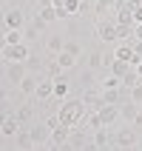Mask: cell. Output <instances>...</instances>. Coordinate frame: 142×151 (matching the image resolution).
<instances>
[{
    "instance_id": "cell-1",
    "label": "cell",
    "mask_w": 142,
    "mask_h": 151,
    "mask_svg": "<svg viewBox=\"0 0 142 151\" xmlns=\"http://www.w3.org/2000/svg\"><path fill=\"white\" fill-rule=\"evenodd\" d=\"M85 109H88V106H85L83 100H66L63 103V106H60V120H63V123H68V126H77V123H80V117H83L85 114Z\"/></svg>"
},
{
    "instance_id": "cell-2",
    "label": "cell",
    "mask_w": 142,
    "mask_h": 151,
    "mask_svg": "<svg viewBox=\"0 0 142 151\" xmlns=\"http://www.w3.org/2000/svg\"><path fill=\"white\" fill-rule=\"evenodd\" d=\"M29 74V68H26V60H14V63H6V83L11 86H20Z\"/></svg>"
},
{
    "instance_id": "cell-3",
    "label": "cell",
    "mask_w": 142,
    "mask_h": 151,
    "mask_svg": "<svg viewBox=\"0 0 142 151\" xmlns=\"http://www.w3.org/2000/svg\"><path fill=\"white\" fill-rule=\"evenodd\" d=\"M71 128H74V126H68V123H60V126L51 131L49 145H51V148H68V137H71Z\"/></svg>"
},
{
    "instance_id": "cell-4",
    "label": "cell",
    "mask_w": 142,
    "mask_h": 151,
    "mask_svg": "<svg viewBox=\"0 0 142 151\" xmlns=\"http://www.w3.org/2000/svg\"><path fill=\"white\" fill-rule=\"evenodd\" d=\"M29 49H26V43H3V60L6 63H14V60H29Z\"/></svg>"
},
{
    "instance_id": "cell-5",
    "label": "cell",
    "mask_w": 142,
    "mask_h": 151,
    "mask_svg": "<svg viewBox=\"0 0 142 151\" xmlns=\"http://www.w3.org/2000/svg\"><path fill=\"white\" fill-rule=\"evenodd\" d=\"M97 37L102 43H117V20H100L97 23Z\"/></svg>"
},
{
    "instance_id": "cell-6",
    "label": "cell",
    "mask_w": 142,
    "mask_h": 151,
    "mask_svg": "<svg viewBox=\"0 0 142 151\" xmlns=\"http://www.w3.org/2000/svg\"><path fill=\"white\" fill-rule=\"evenodd\" d=\"M3 26H6V29H26V14H23V9H9L6 17H3Z\"/></svg>"
},
{
    "instance_id": "cell-7",
    "label": "cell",
    "mask_w": 142,
    "mask_h": 151,
    "mask_svg": "<svg viewBox=\"0 0 142 151\" xmlns=\"http://www.w3.org/2000/svg\"><path fill=\"white\" fill-rule=\"evenodd\" d=\"M97 114H100L102 126H111V123L119 120V106H114V103H102L100 109H97Z\"/></svg>"
},
{
    "instance_id": "cell-8",
    "label": "cell",
    "mask_w": 142,
    "mask_h": 151,
    "mask_svg": "<svg viewBox=\"0 0 142 151\" xmlns=\"http://www.w3.org/2000/svg\"><path fill=\"white\" fill-rule=\"evenodd\" d=\"M20 128H23V123H20V120L14 117V114H3V128H0V131H3V137H17L20 134Z\"/></svg>"
},
{
    "instance_id": "cell-9",
    "label": "cell",
    "mask_w": 142,
    "mask_h": 151,
    "mask_svg": "<svg viewBox=\"0 0 142 151\" xmlns=\"http://www.w3.org/2000/svg\"><path fill=\"white\" fill-rule=\"evenodd\" d=\"M54 97V80H40V86H37V91H34V100L37 103H46V100H51Z\"/></svg>"
},
{
    "instance_id": "cell-10",
    "label": "cell",
    "mask_w": 142,
    "mask_h": 151,
    "mask_svg": "<svg viewBox=\"0 0 142 151\" xmlns=\"http://www.w3.org/2000/svg\"><path fill=\"white\" fill-rule=\"evenodd\" d=\"M83 103H85V106H88V109H100L102 103H105V97H102V91H97V88H91V86H85Z\"/></svg>"
},
{
    "instance_id": "cell-11",
    "label": "cell",
    "mask_w": 142,
    "mask_h": 151,
    "mask_svg": "<svg viewBox=\"0 0 142 151\" xmlns=\"http://www.w3.org/2000/svg\"><path fill=\"white\" fill-rule=\"evenodd\" d=\"M136 114H139V106H136L134 100H128V103H119V117L128 120V123H134Z\"/></svg>"
},
{
    "instance_id": "cell-12",
    "label": "cell",
    "mask_w": 142,
    "mask_h": 151,
    "mask_svg": "<svg viewBox=\"0 0 142 151\" xmlns=\"http://www.w3.org/2000/svg\"><path fill=\"white\" fill-rule=\"evenodd\" d=\"M111 143H114V140H111V134H108V126H102V128L94 131V148H108Z\"/></svg>"
},
{
    "instance_id": "cell-13",
    "label": "cell",
    "mask_w": 142,
    "mask_h": 151,
    "mask_svg": "<svg viewBox=\"0 0 142 151\" xmlns=\"http://www.w3.org/2000/svg\"><path fill=\"white\" fill-rule=\"evenodd\" d=\"M117 145H119V148H134V145H136V134L131 131V128L119 131V134H117Z\"/></svg>"
},
{
    "instance_id": "cell-14",
    "label": "cell",
    "mask_w": 142,
    "mask_h": 151,
    "mask_svg": "<svg viewBox=\"0 0 142 151\" xmlns=\"http://www.w3.org/2000/svg\"><path fill=\"white\" fill-rule=\"evenodd\" d=\"M88 145V140H85V131L83 128H71V137H68V148H85Z\"/></svg>"
},
{
    "instance_id": "cell-15",
    "label": "cell",
    "mask_w": 142,
    "mask_h": 151,
    "mask_svg": "<svg viewBox=\"0 0 142 151\" xmlns=\"http://www.w3.org/2000/svg\"><path fill=\"white\" fill-rule=\"evenodd\" d=\"M54 80V97L57 100H66V94H68V80L63 74H57V77H51Z\"/></svg>"
},
{
    "instance_id": "cell-16",
    "label": "cell",
    "mask_w": 142,
    "mask_h": 151,
    "mask_svg": "<svg viewBox=\"0 0 142 151\" xmlns=\"http://www.w3.org/2000/svg\"><path fill=\"white\" fill-rule=\"evenodd\" d=\"M108 68H111V74H117V77H125V74H128V71H131L134 66H131L128 60H119V57H117V60H114V63H111Z\"/></svg>"
},
{
    "instance_id": "cell-17",
    "label": "cell",
    "mask_w": 142,
    "mask_h": 151,
    "mask_svg": "<svg viewBox=\"0 0 142 151\" xmlns=\"http://www.w3.org/2000/svg\"><path fill=\"white\" fill-rule=\"evenodd\" d=\"M37 86H40V77H34V74H26V80H23L20 86H17V88H20L23 94H34V91H37Z\"/></svg>"
},
{
    "instance_id": "cell-18",
    "label": "cell",
    "mask_w": 142,
    "mask_h": 151,
    "mask_svg": "<svg viewBox=\"0 0 142 151\" xmlns=\"http://www.w3.org/2000/svg\"><path fill=\"white\" fill-rule=\"evenodd\" d=\"M139 83H142V77H139V71H136V68H131V71L122 77V88H128V91H131L134 86H139Z\"/></svg>"
},
{
    "instance_id": "cell-19",
    "label": "cell",
    "mask_w": 142,
    "mask_h": 151,
    "mask_svg": "<svg viewBox=\"0 0 142 151\" xmlns=\"http://www.w3.org/2000/svg\"><path fill=\"white\" fill-rule=\"evenodd\" d=\"M37 14H40L46 23H51V20H60V9L57 6H43V9H37Z\"/></svg>"
},
{
    "instance_id": "cell-20",
    "label": "cell",
    "mask_w": 142,
    "mask_h": 151,
    "mask_svg": "<svg viewBox=\"0 0 142 151\" xmlns=\"http://www.w3.org/2000/svg\"><path fill=\"white\" fill-rule=\"evenodd\" d=\"M17 148H34L31 131H23V128H20V134H17Z\"/></svg>"
},
{
    "instance_id": "cell-21",
    "label": "cell",
    "mask_w": 142,
    "mask_h": 151,
    "mask_svg": "<svg viewBox=\"0 0 142 151\" xmlns=\"http://www.w3.org/2000/svg\"><path fill=\"white\" fill-rule=\"evenodd\" d=\"M102 97H105V103L119 106V100H122V88H102Z\"/></svg>"
},
{
    "instance_id": "cell-22",
    "label": "cell",
    "mask_w": 142,
    "mask_h": 151,
    "mask_svg": "<svg viewBox=\"0 0 142 151\" xmlns=\"http://www.w3.org/2000/svg\"><path fill=\"white\" fill-rule=\"evenodd\" d=\"M63 46H66V40H63V37H49V43H46V49H49L51 54H60V51H63Z\"/></svg>"
},
{
    "instance_id": "cell-23",
    "label": "cell",
    "mask_w": 142,
    "mask_h": 151,
    "mask_svg": "<svg viewBox=\"0 0 142 151\" xmlns=\"http://www.w3.org/2000/svg\"><path fill=\"white\" fill-rule=\"evenodd\" d=\"M57 60H60V66H63V68H71V66H77V60H80V57L68 54V51H60V54H57Z\"/></svg>"
},
{
    "instance_id": "cell-24",
    "label": "cell",
    "mask_w": 142,
    "mask_h": 151,
    "mask_svg": "<svg viewBox=\"0 0 142 151\" xmlns=\"http://www.w3.org/2000/svg\"><path fill=\"white\" fill-rule=\"evenodd\" d=\"M14 117L20 120V123H29V120L34 117V111H31V106H20V109L14 111Z\"/></svg>"
},
{
    "instance_id": "cell-25",
    "label": "cell",
    "mask_w": 142,
    "mask_h": 151,
    "mask_svg": "<svg viewBox=\"0 0 142 151\" xmlns=\"http://www.w3.org/2000/svg\"><path fill=\"white\" fill-rule=\"evenodd\" d=\"M88 66H91V68L105 66V54H100V51H91V54H88Z\"/></svg>"
},
{
    "instance_id": "cell-26",
    "label": "cell",
    "mask_w": 142,
    "mask_h": 151,
    "mask_svg": "<svg viewBox=\"0 0 142 151\" xmlns=\"http://www.w3.org/2000/svg\"><path fill=\"white\" fill-rule=\"evenodd\" d=\"M63 51H68V54H74V57H80V54H83V49H80V43H74V40H66Z\"/></svg>"
},
{
    "instance_id": "cell-27",
    "label": "cell",
    "mask_w": 142,
    "mask_h": 151,
    "mask_svg": "<svg viewBox=\"0 0 142 151\" xmlns=\"http://www.w3.org/2000/svg\"><path fill=\"white\" fill-rule=\"evenodd\" d=\"M114 3H117V0H97V6H94V9H97V14H105Z\"/></svg>"
},
{
    "instance_id": "cell-28",
    "label": "cell",
    "mask_w": 142,
    "mask_h": 151,
    "mask_svg": "<svg viewBox=\"0 0 142 151\" xmlns=\"http://www.w3.org/2000/svg\"><path fill=\"white\" fill-rule=\"evenodd\" d=\"M40 32H43V29H40V26H37V23H31V26H26V29H23L26 40H31V37H37V34H40Z\"/></svg>"
},
{
    "instance_id": "cell-29",
    "label": "cell",
    "mask_w": 142,
    "mask_h": 151,
    "mask_svg": "<svg viewBox=\"0 0 142 151\" xmlns=\"http://www.w3.org/2000/svg\"><path fill=\"white\" fill-rule=\"evenodd\" d=\"M60 123H63V120H60V114H51V117H46V120H43V126H46V128H51V131H54Z\"/></svg>"
},
{
    "instance_id": "cell-30",
    "label": "cell",
    "mask_w": 142,
    "mask_h": 151,
    "mask_svg": "<svg viewBox=\"0 0 142 151\" xmlns=\"http://www.w3.org/2000/svg\"><path fill=\"white\" fill-rule=\"evenodd\" d=\"M60 71H63V66H60V60H54V63H49V66H46V74H49V77H57Z\"/></svg>"
},
{
    "instance_id": "cell-31",
    "label": "cell",
    "mask_w": 142,
    "mask_h": 151,
    "mask_svg": "<svg viewBox=\"0 0 142 151\" xmlns=\"http://www.w3.org/2000/svg\"><path fill=\"white\" fill-rule=\"evenodd\" d=\"M139 23H142V6L134 12V26H139Z\"/></svg>"
},
{
    "instance_id": "cell-32",
    "label": "cell",
    "mask_w": 142,
    "mask_h": 151,
    "mask_svg": "<svg viewBox=\"0 0 142 151\" xmlns=\"http://www.w3.org/2000/svg\"><path fill=\"white\" fill-rule=\"evenodd\" d=\"M134 51H136V57H142V40H136V43H134Z\"/></svg>"
},
{
    "instance_id": "cell-33",
    "label": "cell",
    "mask_w": 142,
    "mask_h": 151,
    "mask_svg": "<svg viewBox=\"0 0 142 151\" xmlns=\"http://www.w3.org/2000/svg\"><path fill=\"white\" fill-rule=\"evenodd\" d=\"M131 126H136V128H142V114H136V120L131 123Z\"/></svg>"
},
{
    "instance_id": "cell-34",
    "label": "cell",
    "mask_w": 142,
    "mask_h": 151,
    "mask_svg": "<svg viewBox=\"0 0 142 151\" xmlns=\"http://www.w3.org/2000/svg\"><path fill=\"white\" fill-rule=\"evenodd\" d=\"M134 34H136V40H142V23H139V26L134 29Z\"/></svg>"
},
{
    "instance_id": "cell-35",
    "label": "cell",
    "mask_w": 142,
    "mask_h": 151,
    "mask_svg": "<svg viewBox=\"0 0 142 151\" xmlns=\"http://www.w3.org/2000/svg\"><path fill=\"white\" fill-rule=\"evenodd\" d=\"M83 3H85V9H88V6H97V0H83Z\"/></svg>"
},
{
    "instance_id": "cell-36",
    "label": "cell",
    "mask_w": 142,
    "mask_h": 151,
    "mask_svg": "<svg viewBox=\"0 0 142 151\" xmlns=\"http://www.w3.org/2000/svg\"><path fill=\"white\" fill-rule=\"evenodd\" d=\"M51 3H54V6H63V3H66V0H51Z\"/></svg>"
},
{
    "instance_id": "cell-37",
    "label": "cell",
    "mask_w": 142,
    "mask_h": 151,
    "mask_svg": "<svg viewBox=\"0 0 142 151\" xmlns=\"http://www.w3.org/2000/svg\"><path fill=\"white\" fill-rule=\"evenodd\" d=\"M136 71H139V77H142V63H139V66H136Z\"/></svg>"
}]
</instances>
